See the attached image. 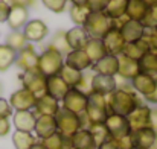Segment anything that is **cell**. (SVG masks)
Listing matches in <instances>:
<instances>
[{
  "label": "cell",
  "mask_w": 157,
  "mask_h": 149,
  "mask_svg": "<svg viewBox=\"0 0 157 149\" xmlns=\"http://www.w3.org/2000/svg\"><path fill=\"white\" fill-rule=\"evenodd\" d=\"M105 98H107L108 111L111 114H119L124 117H127L136 106H139L142 103L139 98L134 95V91H128V90H122V88H116L111 95H108Z\"/></svg>",
  "instance_id": "6da1fadb"
},
{
  "label": "cell",
  "mask_w": 157,
  "mask_h": 149,
  "mask_svg": "<svg viewBox=\"0 0 157 149\" xmlns=\"http://www.w3.org/2000/svg\"><path fill=\"white\" fill-rule=\"evenodd\" d=\"M87 100V108H86V116L90 125L95 123H105L110 111H108V105H107V98L98 93H90Z\"/></svg>",
  "instance_id": "7a4b0ae2"
},
{
  "label": "cell",
  "mask_w": 157,
  "mask_h": 149,
  "mask_svg": "<svg viewBox=\"0 0 157 149\" xmlns=\"http://www.w3.org/2000/svg\"><path fill=\"white\" fill-rule=\"evenodd\" d=\"M63 65H64V58H63V55H61L59 52H56V50L48 47V49L40 55L37 70H38L44 78H49V76L59 75Z\"/></svg>",
  "instance_id": "3957f363"
},
{
  "label": "cell",
  "mask_w": 157,
  "mask_h": 149,
  "mask_svg": "<svg viewBox=\"0 0 157 149\" xmlns=\"http://www.w3.org/2000/svg\"><path fill=\"white\" fill-rule=\"evenodd\" d=\"M55 120H56V131L64 136V137H72L73 134H76L81 128V119H79V114H75V113H70L64 108H59V111L56 113L55 116Z\"/></svg>",
  "instance_id": "277c9868"
},
{
  "label": "cell",
  "mask_w": 157,
  "mask_h": 149,
  "mask_svg": "<svg viewBox=\"0 0 157 149\" xmlns=\"http://www.w3.org/2000/svg\"><path fill=\"white\" fill-rule=\"evenodd\" d=\"M113 28V20L104 12H92L84 23V29L87 31L90 38H102Z\"/></svg>",
  "instance_id": "5b68a950"
},
{
  "label": "cell",
  "mask_w": 157,
  "mask_h": 149,
  "mask_svg": "<svg viewBox=\"0 0 157 149\" xmlns=\"http://www.w3.org/2000/svg\"><path fill=\"white\" fill-rule=\"evenodd\" d=\"M21 82H23V88L29 90L35 98L46 95V78L38 70L25 72L21 76Z\"/></svg>",
  "instance_id": "8992f818"
},
{
  "label": "cell",
  "mask_w": 157,
  "mask_h": 149,
  "mask_svg": "<svg viewBox=\"0 0 157 149\" xmlns=\"http://www.w3.org/2000/svg\"><path fill=\"white\" fill-rule=\"evenodd\" d=\"M87 100H89L87 95H84L78 88H70L63 99V108L75 114H82L86 113Z\"/></svg>",
  "instance_id": "52a82bcc"
},
{
  "label": "cell",
  "mask_w": 157,
  "mask_h": 149,
  "mask_svg": "<svg viewBox=\"0 0 157 149\" xmlns=\"http://www.w3.org/2000/svg\"><path fill=\"white\" fill-rule=\"evenodd\" d=\"M104 125L107 126L108 134H110L111 139H122V137L131 134L128 120H127V117H124V116L111 114V113H110Z\"/></svg>",
  "instance_id": "ba28073f"
},
{
  "label": "cell",
  "mask_w": 157,
  "mask_h": 149,
  "mask_svg": "<svg viewBox=\"0 0 157 149\" xmlns=\"http://www.w3.org/2000/svg\"><path fill=\"white\" fill-rule=\"evenodd\" d=\"M150 113H151V108L144 105V103H140L139 106H136L127 116V120H128L131 132L144 129V128H150Z\"/></svg>",
  "instance_id": "9c48e42d"
},
{
  "label": "cell",
  "mask_w": 157,
  "mask_h": 149,
  "mask_svg": "<svg viewBox=\"0 0 157 149\" xmlns=\"http://www.w3.org/2000/svg\"><path fill=\"white\" fill-rule=\"evenodd\" d=\"M37 98L26 88H20L14 91L9 98V105L15 111H31L35 106Z\"/></svg>",
  "instance_id": "30bf717a"
},
{
  "label": "cell",
  "mask_w": 157,
  "mask_h": 149,
  "mask_svg": "<svg viewBox=\"0 0 157 149\" xmlns=\"http://www.w3.org/2000/svg\"><path fill=\"white\" fill-rule=\"evenodd\" d=\"M38 59H40V55L35 52V49L31 44H28L25 49L17 52V61H15V64L23 72H29V70H37Z\"/></svg>",
  "instance_id": "8fae6325"
},
{
  "label": "cell",
  "mask_w": 157,
  "mask_h": 149,
  "mask_svg": "<svg viewBox=\"0 0 157 149\" xmlns=\"http://www.w3.org/2000/svg\"><path fill=\"white\" fill-rule=\"evenodd\" d=\"M133 146L140 149H157V134L151 128H144L131 132Z\"/></svg>",
  "instance_id": "7c38bea8"
},
{
  "label": "cell",
  "mask_w": 157,
  "mask_h": 149,
  "mask_svg": "<svg viewBox=\"0 0 157 149\" xmlns=\"http://www.w3.org/2000/svg\"><path fill=\"white\" fill-rule=\"evenodd\" d=\"M101 40H102L105 49H107V52L110 55H116L117 56L119 53H122L124 46H125V40H124V37L121 34V29L111 28Z\"/></svg>",
  "instance_id": "4fadbf2b"
},
{
  "label": "cell",
  "mask_w": 157,
  "mask_h": 149,
  "mask_svg": "<svg viewBox=\"0 0 157 149\" xmlns=\"http://www.w3.org/2000/svg\"><path fill=\"white\" fill-rule=\"evenodd\" d=\"M48 32H49V29H48L46 23L41 21V20H37V18L28 21V23L25 24V29H23V34H25L26 40L31 41V43L43 41V40L46 38Z\"/></svg>",
  "instance_id": "5bb4252c"
},
{
  "label": "cell",
  "mask_w": 157,
  "mask_h": 149,
  "mask_svg": "<svg viewBox=\"0 0 157 149\" xmlns=\"http://www.w3.org/2000/svg\"><path fill=\"white\" fill-rule=\"evenodd\" d=\"M59 102L56 99H53L52 96H49L48 93L37 98L35 106H34V114L38 116H56V113L59 111Z\"/></svg>",
  "instance_id": "9a60e30c"
},
{
  "label": "cell",
  "mask_w": 157,
  "mask_h": 149,
  "mask_svg": "<svg viewBox=\"0 0 157 149\" xmlns=\"http://www.w3.org/2000/svg\"><path fill=\"white\" fill-rule=\"evenodd\" d=\"M117 62H119V69H117V75L122 79H128L131 81L133 78H136L140 73V67H139V61L131 59L122 53L117 55Z\"/></svg>",
  "instance_id": "2e32d148"
},
{
  "label": "cell",
  "mask_w": 157,
  "mask_h": 149,
  "mask_svg": "<svg viewBox=\"0 0 157 149\" xmlns=\"http://www.w3.org/2000/svg\"><path fill=\"white\" fill-rule=\"evenodd\" d=\"M117 88V81L114 79V76H105V75H96L92 79V91L108 96L111 95L114 90Z\"/></svg>",
  "instance_id": "e0dca14e"
},
{
  "label": "cell",
  "mask_w": 157,
  "mask_h": 149,
  "mask_svg": "<svg viewBox=\"0 0 157 149\" xmlns=\"http://www.w3.org/2000/svg\"><path fill=\"white\" fill-rule=\"evenodd\" d=\"M96 75H105V76H116L117 75V69H119V62H117V56L116 55H105L102 59H99L98 62H95L90 67Z\"/></svg>",
  "instance_id": "ac0fdd59"
},
{
  "label": "cell",
  "mask_w": 157,
  "mask_h": 149,
  "mask_svg": "<svg viewBox=\"0 0 157 149\" xmlns=\"http://www.w3.org/2000/svg\"><path fill=\"white\" fill-rule=\"evenodd\" d=\"M66 38L67 43L72 50H84L86 44L89 43L90 37L87 34V31L84 29V26H75L70 31L66 32Z\"/></svg>",
  "instance_id": "d6986e66"
},
{
  "label": "cell",
  "mask_w": 157,
  "mask_h": 149,
  "mask_svg": "<svg viewBox=\"0 0 157 149\" xmlns=\"http://www.w3.org/2000/svg\"><path fill=\"white\" fill-rule=\"evenodd\" d=\"M69 90H70V87L63 81V78L59 75L46 78V93L49 96H52L53 99H56L58 102L64 99V96L67 95Z\"/></svg>",
  "instance_id": "ffe728a7"
},
{
  "label": "cell",
  "mask_w": 157,
  "mask_h": 149,
  "mask_svg": "<svg viewBox=\"0 0 157 149\" xmlns=\"http://www.w3.org/2000/svg\"><path fill=\"white\" fill-rule=\"evenodd\" d=\"M121 34L125 40V43H134L137 40H142L145 35V28L140 21L134 20H127L121 26Z\"/></svg>",
  "instance_id": "44dd1931"
},
{
  "label": "cell",
  "mask_w": 157,
  "mask_h": 149,
  "mask_svg": "<svg viewBox=\"0 0 157 149\" xmlns=\"http://www.w3.org/2000/svg\"><path fill=\"white\" fill-rule=\"evenodd\" d=\"M37 116L32 111H15L12 114V123L15 126V131H25L32 132L35 128Z\"/></svg>",
  "instance_id": "7402d4cb"
},
{
  "label": "cell",
  "mask_w": 157,
  "mask_h": 149,
  "mask_svg": "<svg viewBox=\"0 0 157 149\" xmlns=\"http://www.w3.org/2000/svg\"><path fill=\"white\" fill-rule=\"evenodd\" d=\"M64 65H69L75 70L84 72V70H89L92 67V61L84 50H70L66 56Z\"/></svg>",
  "instance_id": "603a6c76"
},
{
  "label": "cell",
  "mask_w": 157,
  "mask_h": 149,
  "mask_svg": "<svg viewBox=\"0 0 157 149\" xmlns=\"http://www.w3.org/2000/svg\"><path fill=\"white\" fill-rule=\"evenodd\" d=\"M35 134L38 139L44 140L48 137H51L52 134L56 132V120L55 116H38L37 122H35V128H34Z\"/></svg>",
  "instance_id": "cb8c5ba5"
},
{
  "label": "cell",
  "mask_w": 157,
  "mask_h": 149,
  "mask_svg": "<svg viewBox=\"0 0 157 149\" xmlns=\"http://www.w3.org/2000/svg\"><path fill=\"white\" fill-rule=\"evenodd\" d=\"M130 82H131L133 90L137 91V93H140L144 98L150 96L157 87L156 81H154L150 75H147V73H139V75H137L136 78H133Z\"/></svg>",
  "instance_id": "d4e9b609"
},
{
  "label": "cell",
  "mask_w": 157,
  "mask_h": 149,
  "mask_svg": "<svg viewBox=\"0 0 157 149\" xmlns=\"http://www.w3.org/2000/svg\"><path fill=\"white\" fill-rule=\"evenodd\" d=\"M150 50H151L150 49V44L147 43L145 38H142V40L134 41V43H125L124 50H122V55H125V56H128V58H131V59L139 61V59H140L145 53H148Z\"/></svg>",
  "instance_id": "484cf974"
},
{
  "label": "cell",
  "mask_w": 157,
  "mask_h": 149,
  "mask_svg": "<svg viewBox=\"0 0 157 149\" xmlns=\"http://www.w3.org/2000/svg\"><path fill=\"white\" fill-rule=\"evenodd\" d=\"M28 18H29L28 8L12 6L11 12H9V17H8V24H9V28L12 31H18L20 28H23L28 23Z\"/></svg>",
  "instance_id": "4316f807"
},
{
  "label": "cell",
  "mask_w": 157,
  "mask_h": 149,
  "mask_svg": "<svg viewBox=\"0 0 157 149\" xmlns=\"http://www.w3.org/2000/svg\"><path fill=\"white\" fill-rule=\"evenodd\" d=\"M84 52H86L87 56L90 58L92 65H93L95 62H98L99 59H102L105 55H108V52L105 49V46L101 38H90L89 43H87L86 47H84Z\"/></svg>",
  "instance_id": "83f0119b"
},
{
  "label": "cell",
  "mask_w": 157,
  "mask_h": 149,
  "mask_svg": "<svg viewBox=\"0 0 157 149\" xmlns=\"http://www.w3.org/2000/svg\"><path fill=\"white\" fill-rule=\"evenodd\" d=\"M70 140L73 149H98L89 129H79L76 134L70 137Z\"/></svg>",
  "instance_id": "f1b7e54d"
},
{
  "label": "cell",
  "mask_w": 157,
  "mask_h": 149,
  "mask_svg": "<svg viewBox=\"0 0 157 149\" xmlns=\"http://www.w3.org/2000/svg\"><path fill=\"white\" fill-rule=\"evenodd\" d=\"M148 5L144 0H128L127 3V18L128 20H134V21H142L144 15L147 14Z\"/></svg>",
  "instance_id": "f546056e"
},
{
  "label": "cell",
  "mask_w": 157,
  "mask_h": 149,
  "mask_svg": "<svg viewBox=\"0 0 157 149\" xmlns=\"http://www.w3.org/2000/svg\"><path fill=\"white\" fill-rule=\"evenodd\" d=\"M46 149H73L72 148V140L69 137H64L61 136L58 131L52 134L51 137L44 139L40 142Z\"/></svg>",
  "instance_id": "4dcf8cb0"
},
{
  "label": "cell",
  "mask_w": 157,
  "mask_h": 149,
  "mask_svg": "<svg viewBox=\"0 0 157 149\" xmlns=\"http://www.w3.org/2000/svg\"><path fill=\"white\" fill-rule=\"evenodd\" d=\"M127 3H128V0H110L107 8H105L104 14L108 15L111 20L124 18L125 12H127Z\"/></svg>",
  "instance_id": "1f68e13d"
},
{
  "label": "cell",
  "mask_w": 157,
  "mask_h": 149,
  "mask_svg": "<svg viewBox=\"0 0 157 149\" xmlns=\"http://www.w3.org/2000/svg\"><path fill=\"white\" fill-rule=\"evenodd\" d=\"M69 14L76 26H84L86 20L92 14V9L89 8V5H72Z\"/></svg>",
  "instance_id": "d6a6232c"
},
{
  "label": "cell",
  "mask_w": 157,
  "mask_h": 149,
  "mask_svg": "<svg viewBox=\"0 0 157 149\" xmlns=\"http://www.w3.org/2000/svg\"><path fill=\"white\" fill-rule=\"evenodd\" d=\"M12 143H14L15 149H31L37 143V139L32 136V132L15 131L12 134Z\"/></svg>",
  "instance_id": "836d02e7"
},
{
  "label": "cell",
  "mask_w": 157,
  "mask_h": 149,
  "mask_svg": "<svg viewBox=\"0 0 157 149\" xmlns=\"http://www.w3.org/2000/svg\"><path fill=\"white\" fill-rule=\"evenodd\" d=\"M59 76L63 78V81L70 87V88H76L78 84L81 82V78H82V72L79 70H75L69 65H63L61 72H59Z\"/></svg>",
  "instance_id": "e575fe53"
},
{
  "label": "cell",
  "mask_w": 157,
  "mask_h": 149,
  "mask_svg": "<svg viewBox=\"0 0 157 149\" xmlns=\"http://www.w3.org/2000/svg\"><path fill=\"white\" fill-rule=\"evenodd\" d=\"M17 61V52L6 44H0V72L8 70Z\"/></svg>",
  "instance_id": "d590c367"
},
{
  "label": "cell",
  "mask_w": 157,
  "mask_h": 149,
  "mask_svg": "<svg viewBox=\"0 0 157 149\" xmlns=\"http://www.w3.org/2000/svg\"><path fill=\"white\" fill-rule=\"evenodd\" d=\"M139 67H140V73H147V75H154V73H157L156 53L153 50H150L148 53H145L139 59Z\"/></svg>",
  "instance_id": "8d00e7d4"
},
{
  "label": "cell",
  "mask_w": 157,
  "mask_h": 149,
  "mask_svg": "<svg viewBox=\"0 0 157 149\" xmlns=\"http://www.w3.org/2000/svg\"><path fill=\"white\" fill-rule=\"evenodd\" d=\"M87 129L90 131V134H92V137H93V140H95V143H96V148H99L105 142L111 140V137H110V134H108V129H107V126H105L104 123L90 125Z\"/></svg>",
  "instance_id": "74e56055"
},
{
  "label": "cell",
  "mask_w": 157,
  "mask_h": 149,
  "mask_svg": "<svg viewBox=\"0 0 157 149\" xmlns=\"http://www.w3.org/2000/svg\"><path fill=\"white\" fill-rule=\"evenodd\" d=\"M48 47L59 52L61 55H67V53L72 50L70 46H69V43H67V38H66V32H64V31H58V32L53 35Z\"/></svg>",
  "instance_id": "f35d334b"
},
{
  "label": "cell",
  "mask_w": 157,
  "mask_h": 149,
  "mask_svg": "<svg viewBox=\"0 0 157 149\" xmlns=\"http://www.w3.org/2000/svg\"><path fill=\"white\" fill-rule=\"evenodd\" d=\"M6 46H9L15 52H20L21 49H25L28 46V40H26V37L21 31H12L6 37Z\"/></svg>",
  "instance_id": "ab89813d"
},
{
  "label": "cell",
  "mask_w": 157,
  "mask_h": 149,
  "mask_svg": "<svg viewBox=\"0 0 157 149\" xmlns=\"http://www.w3.org/2000/svg\"><path fill=\"white\" fill-rule=\"evenodd\" d=\"M145 28V31H151V29H156L157 28V5L153 6H148L147 9V14L144 15L142 21H140Z\"/></svg>",
  "instance_id": "60d3db41"
},
{
  "label": "cell",
  "mask_w": 157,
  "mask_h": 149,
  "mask_svg": "<svg viewBox=\"0 0 157 149\" xmlns=\"http://www.w3.org/2000/svg\"><path fill=\"white\" fill-rule=\"evenodd\" d=\"M95 76V72H87V73H82V78H81V82L78 84V90L82 91L84 95H90L92 93V79Z\"/></svg>",
  "instance_id": "b9f144b4"
},
{
  "label": "cell",
  "mask_w": 157,
  "mask_h": 149,
  "mask_svg": "<svg viewBox=\"0 0 157 149\" xmlns=\"http://www.w3.org/2000/svg\"><path fill=\"white\" fill-rule=\"evenodd\" d=\"M41 2L52 12H63L66 9V5H67L69 0H41Z\"/></svg>",
  "instance_id": "7bdbcfd3"
},
{
  "label": "cell",
  "mask_w": 157,
  "mask_h": 149,
  "mask_svg": "<svg viewBox=\"0 0 157 149\" xmlns=\"http://www.w3.org/2000/svg\"><path fill=\"white\" fill-rule=\"evenodd\" d=\"M113 143L116 145L117 149H134L133 146V140H131V134L130 136H125L122 139H111Z\"/></svg>",
  "instance_id": "ee69618b"
},
{
  "label": "cell",
  "mask_w": 157,
  "mask_h": 149,
  "mask_svg": "<svg viewBox=\"0 0 157 149\" xmlns=\"http://www.w3.org/2000/svg\"><path fill=\"white\" fill-rule=\"evenodd\" d=\"M108 2L110 0H87V5L92 9V12H104Z\"/></svg>",
  "instance_id": "f6af8a7d"
},
{
  "label": "cell",
  "mask_w": 157,
  "mask_h": 149,
  "mask_svg": "<svg viewBox=\"0 0 157 149\" xmlns=\"http://www.w3.org/2000/svg\"><path fill=\"white\" fill-rule=\"evenodd\" d=\"M144 38H145L147 43L150 44V49L151 50L157 49V28L156 29H151V31H145Z\"/></svg>",
  "instance_id": "bcb514c9"
},
{
  "label": "cell",
  "mask_w": 157,
  "mask_h": 149,
  "mask_svg": "<svg viewBox=\"0 0 157 149\" xmlns=\"http://www.w3.org/2000/svg\"><path fill=\"white\" fill-rule=\"evenodd\" d=\"M9 116H12V108L9 102L0 98V119H9Z\"/></svg>",
  "instance_id": "7dc6e473"
},
{
  "label": "cell",
  "mask_w": 157,
  "mask_h": 149,
  "mask_svg": "<svg viewBox=\"0 0 157 149\" xmlns=\"http://www.w3.org/2000/svg\"><path fill=\"white\" fill-rule=\"evenodd\" d=\"M9 12H11V6H9L8 3H5V2L0 0V23L8 21Z\"/></svg>",
  "instance_id": "c3c4849f"
},
{
  "label": "cell",
  "mask_w": 157,
  "mask_h": 149,
  "mask_svg": "<svg viewBox=\"0 0 157 149\" xmlns=\"http://www.w3.org/2000/svg\"><path fill=\"white\" fill-rule=\"evenodd\" d=\"M11 131V123H9V119H0V137H5L8 136Z\"/></svg>",
  "instance_id": "681fc988"
},
{
  "label": "cell",
  "mask_w": 157,
  "mask_h": 149,
  "mask_svg": "<svg viewBox=\"0 0 157 149\" xmlns=\"http://www.w3.org/2000/svg\"><path fill=\"white\" fill-rule=\"evenodd\" d=\"M150 128L157 134V106L156 108H151V113H150Z\"/></svg>",
  "instance_id": "f907efd6"
},
{
  "label": "cell",
  "mask_w": 157,
  "mask_h": 149,
  "mask_svg": "<svg viewBox=\"0 0 157 149\" xmlns=\"http://www.w3.org/2000/svg\"><path fill=\"white\" fill-rule=\"evenodd\" d=\"M32 5H35V0H14V6L28 8V6H32Z\"/></svg>",
  "instance_id": "816d5d0a"
},
{
  "label": "cell",
  "mask_w": 157,
  "mask_h": 149,
  "mask_svg": "<svg viewBox=\"0 0 157 149\" xmlns=\"http://www.w3.org/2000/svg\"><path fill=\"white\" fill-rule=\"evenodd\" d=\"M98 149H117V148H116V145L113 143V140H108V142L102 143V145H101Z\"/></svg>",
  "instance_id": "f5cc1de1"
},
{
  "label": "cell",
  "mask_w": 157,
  "mask_h": 149,
  "mask_svg": "<svg viewBox=\"0 0 157 149\" xmlns=\"http://www.w3.org/2000/svg\"><path fill=\"white\" fill-rule=\"evenodd\" d=\"M145 99L148 100V102H151V103H157V87H156V90H154L150 96H147Z\"/></svg>",
  "instance_id": "db71d44e"
},
{
  "label": "cell",
  "mask_w": 157,
  "mask_h": 149,
  "mask_svg": "<svg viewBox=\"0 0 157 149\" xmlns=\"http://www.w3.org/2000/svg\"><path fill=\"white\" fill-rule=\"evenodd\" d=\"M72 5H87V0H70Z\"/></svg>",
  "instance_id": "11a10c76"
},
{
  "label": "cell",
  "mask_w": 157,
  "mask_h": 149,
  "mask_svg": "<svg viewBox=\"0 0 157 149\" xmlns=\"http://www.w3.org/2000/svg\"><path fill=\"white\" fill-rule=\"evenodd\" d=\"M148 6H153V5H157V0H144Z\"/></svg>",
  "instance_id": "9f6ffc18"
},
{
  "label": "cell",
  "mask_w": 157,
  "mask_h": 149,
  "mask_svg": "<svg viewBox=\"0 0 157 149\" xmlns=\"http://www.w3.org/2000/svg\"><path fill=\"white\" fill-rule=\"evenodd\" d=\"M31 149H46V148H44L41 143H35V145H34V146H32Z\"/></svg>",
  "instance_id": "6f0895ef"
},
{
  "label": "cell",
  "mask_w": 157,
  "mask_h": 149,
  "mask_svg": "<svg viewBox=\"0 0 157 149\" xmlns=\"http://www.w3.org/2000/svg\"><path fill=\"white\" fill-rule=\"evenodd\" d=\"M2 2H5V3H8V5L11 6V8L14 6V0H2Z\"/></svg>",
  "instance_id": "680465c9"
},
{
  "label": "cell",
  "mask_w": 157,
  "mask_h": 149,
  "mask_svg": "<svg viewBox=\"0 0 157 149\" xmlns=\"http://www.w3.org/2000/svg\"><path fill=\"white\" fill-rule=\"evenodd\" d=\"M2 91H3V87H2V84H0V95H2Z\"/></svg>",
  "instance_id": "91938a15"
},
{
  "label": "cell",
  "mask_w": 157,
  "mask_h": 149,
  "mask_svg": "<svg viewBox=\"0 0 157 149\" xmlns=\"http://www.w3.org/2000/svg\"><path fill=\"white\" fill-rule=\"evenodd\" d=\"M153 52H154V53H156V56H157V49H154V50H153Z\"/></svg>",
  "instance_id": "94428289"
},
{
  "label": "cell",
  "mask_w": 157,
  "mask_h": 149,
  "mask_svg": "<svg viewBox=\"0 0 157 149\" xmlns=\"http://www.w3.org/2000/svg\"><path fill=\"white\" fill-rule=\"evenodd\" d=\"M134 149H140V148H134Z\"/></svg>",
  "instance_id": "6125c7cd"
}]
</instances>
